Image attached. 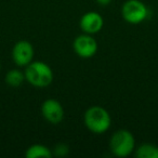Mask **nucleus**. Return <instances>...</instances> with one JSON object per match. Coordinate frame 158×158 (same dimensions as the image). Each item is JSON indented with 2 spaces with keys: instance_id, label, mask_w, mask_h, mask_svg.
<instances>
[{
  "instance_id": "obj_1",
  "label": "nucleus",
  "mask_w": 158,
  "mask_h": 158,
  "mask_svg": "<svg viewBox=\"0 0 158 158\" xmlns=\"http://www.w3.org/2000/svg\"><path fill=\"white\" fill-rule=\"evenodd\" d=\"M25 80L36 88H46L53 81V70L47 63L41 61H33L24 70Z\"/></svg>"
},
{
  "instance_id": "obj_2",
  "label": "nucleus",
  "mask_w": 158,
  "mask_h": 158,
  "mask_svg": "<svg viewBox=\"0 0 158 158\" xmlns=\"http://www.w3.org/2000/svg\"><path fill=\"white\" fill-rule=\"evenodd\" d=\"M85 126L92 133L103 134L110 128L112 118L107 110L102 106H91L84 115Z\"/></svg>"
},
{
  "instance_id": "obj_3",
  "label": "nucleus",
  "mask_w": 158,
  "mask_h": 158,
  "mask_svg": "<svg viewBox=\"0 0 158 158\" xmlns=\"http://www.w3.org/2000/svg\"><path fill=\"white\" fill-rule=\"evenodd\" d=\"M134 147L135 140L129 130H118L113 134L110 140V149L116 157H127L131 155Z\"/></svg>"
},
{
  "instance_id": "obj_4",
  "label": "nucleus",
  "mask_w": 158,
  "mask_h": 158,
  "mask_svg": "<svg viewBox=\"0 0 158 158\" xmlns=\"http://www.w3.org/2000/svg\"><path fill=\"white\" fill-rule=\"evenodd\" d=\"M121 15L129 24H140L148 16V8L141 0H127L121 7Z\"/></svg>"
},
{
  "instance_id": "obj_5",
  "label": "nucleus",
  "mask_w": 158,
  "mask_h": 158,
  "mask_svg": "<svg viewBox=\"0 0 158 158\" xmlns=\"http://www.w3.org/2000/svg\"><path fill=\"white\" fill-rule=\"evenodd\" d=\"M74 51L78 56L82 59H90L94 56L98 51V41L92 37V35L84 34L74 40Z\"/></svg>"
},
{
  "instance_id": "obj_6",
  "label": "nucleus",
  "mask_w": 158,
  "mask_h": 158,
  "mask_svg": "<svg viewBox=\"0 0 158 158\" xmlns=\"http://www.w3.org/2000/svg\"><path fill=\"white\" fill-rule=\"evenodd\" d=\"M34 47L27 40H20L12 49V59L20 67H26L34 59Z\"/></svg>"
},
{
  "instance_id": "obj_7",
  "label": "nucleus",
  "mask_w": 158,
  "mask_h": 158,
  "mask_svg": "<svg viewBox=\"0 0 158 158\" xmlns=\"http://www.w3.org/2000/svg\"><path fill=\"white\" fill-rule=\"evenodd\" d=\"M41 114L48 123L57 125L64 119V108L57 100L48 99L42 103Z\"/></svg>"
},
{
  "instance_id": "obj_8",
  "label": "nucleus",
  "mask_w": 158,
  "mask_h": 158,
  "mask_svg": "<svg viewBox=\"0 0 158 158\" xmlns=\"http://www.w3.org/2000/svg\"><path fill=\"white\" fill-rule=\"evenodd\" d=\"M79 25L85 34L94 35V34L101 31V29L103 28L104 20L101 14H99L98 12L90 11L81 16Z\"/></svg>"
},
{
  "instance_id": "obj_9",
  "label": "nucleus",
  "mask_w": 158,
  "mask_h": 158,
  "mask_svg": "<svg viewBox=\"0 0 158 158\" xmlns=\"http://www.w3.org/2000/svg\"><path fill=\"white\" fill-rule=\"evenodd\" d=\"M52 156V151L42 144H34L25 152V157L27 158H50Z\"/></svg>"
},
{
  "instance_id": "obj_10",
  "label": "nucleus",
  "mask_w": 158,
  "mask_h": 158,
  "mask_svg": "<svg viewBox=\"0 0 158 158\" xmlns=\"http://www.w3.org/2000/svg\"><path fill=\"white\" fill-rule=\"evenodd\" d=\"M135 156L138 158H158V146L145 143L135 149Z\"/></svg>"
},
{
  "instance_id": "obj_11",
  "label": "nucleus",
  "mask_w": 158,
  "mask_h": 158,
  "mask_svg": "<svg viewBox=\"0 0 158 158\" xmlns=\"http://www.w3.org/2000/svg\"><path fill=\"white\" fill-rule=\"evenodd\" d=\"M24 81L25 74L19 69H11L6 75V82L10 87H13V88L20 87Z\"/></svg>"
},
{
  "instance_id": "obj_12",
  "label": "nucleus",
  "mask_w": 158,
  "mask_h": 158,
  "mask_svg": "<svg viewBox=\"0 0 158 158\" xmlns=\"http://www.w3.org/2000/svg\"><path fill=\"white\" fill-rule=\"evenodd\" d=\"M52 153L53 155L57 156V157H65L69 153V147L66 144H64V143H59L57 145H55Z\"/></svg>"
},
{
  "instance_id": "obj_13",
  "label": "nucleus",
  "mask_w": 158,
  "mask_h": 158,
  "mask_svg": "<svg viewBox=\"0 0 158 158\" xmlns=\"http://www.w3.org/2000/svg\"><path fill=\"white\" fill-rule=\"evenodd\" d=\"M113 0H97V2L101 6H108Z\"/></svg>"
},
{
  "instance_id": "obj_14",
  "label": "nucleus",
  "mask_w": 158,
  "mask_h": 158,
  "mask_svg": "<svg viewBox=\"0 0 158 158\" xmlns=\"http://www.w3.org/2000/svg\"><path fill=\"white\" fill-rule=\"evenodd\" d=\"M0 70H1V62H0Z\"/></svg>"
}]
</instances>
